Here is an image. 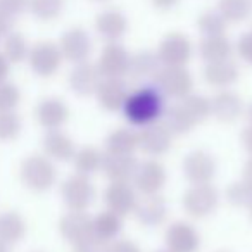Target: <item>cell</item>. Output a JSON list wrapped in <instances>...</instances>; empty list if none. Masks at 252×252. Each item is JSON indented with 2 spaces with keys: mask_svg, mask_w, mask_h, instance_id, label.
<instances>
[{
  "mask_svg": "<svg viewBox=\"0 0 252 252\" xmlns=\"http://www.w3.org/2000/svg\"><path fill=\"white\" fill-rule=\"evenodd\" d=\"M164 95L152 85L131 92L123 105L126 121L140 128L158 123L164 114Z\"/></svg>",
  "mask_w": 252,
  "mask_h": 252,
  "instance_id": "6da1fadb",
  "label": "cell"
},
{
  "mask_svg": "<svg viewBox=\"0 0 252 252\" xmlns=\"http://www.w3.org/2000/svg\"><path fill=\"white\" fill-rule=\"evenodd\" d=\"M19 178L28 190L42 193L56 185L57 169L54 166V161H50L45 154H32L23 159Z\"/></svg>",
  "mask_w": 252,
  "mask_h": 252,
  "instance_id": "7a4b0ae2",
  "label": "cell"
},
{
  "mask_svg": "<svg viewBox=\"0 0 252 252\" xmlns=\"http://www.w3.org/2000/svg\"><path fill=\"white\" fill-rule=\"evenodd\" d=\"M220 204V193L216 187L211 183H200V185H190L182 197V206L190 218L202 220L216 211Z\"/></svg>",
  "mask_w": 252,
  "mask_h": 252,
  "instance_id": "3957f363",
  "label": "cell"
},
{
  "mask_svg": "<svg viewBox=\"0 0 252 252\" xmlns=\"http://www.w3.org/2000/svg\"><path fill=\"white\" fill-rule=\"evenodd\" d=\"M154 80L159 92L175 100H182L193 90V78L187 67L162 66L154 76Z\"/></svg>",
  "mask_w": 252,
  "mask_h": 252,
  "instance_id": "277c9868",
  "label": "cell"
},
{
  "mask_svg": "<svg viewBox=\"0 0 252 252\" xmlns=\"http://www.w3.org/2000/svg\"><path fill=\"white\" fill-rule=\"evenodd\" d=\"M61 197L69 211H87L95 199V187L90 176L74 173L61 185Z\"/></svg>",
  "mask_w": 252,
  "mask_h": 252,
  "instance_id": "5b68a950",
  "label": "cell"
},
{
  "mask_svg": "<svg viewBox=\"0 0 252 252\" xmlns=\"http://www.w3.org/2000/svg\"><path fill=\"white\" fill-rule=\"evenodd\" d=\"M193 54L192 42L187 35L180 32L168 33L158 47V57L162 66L185 67Z\"/></svg>",
  "mask_w": 252,
  "mask_h": 252,
  "instance_id": "8992f818",
  "label": "cell"
},
{
  "mask_svg": "<svg viewBox=\"0 0 252 252\" xmlns=\"http://www.w3.org/2000/svg\"><path fill=\"white\" fill-rule=\"evenodd\" d=\"M28 64L32 71L40 78H50L59 71L64 57L61 54V49L57 43L43 40L38 42L30 49L28 54Z\"/></svg>",
  "mask_w": 252,
  "mask_h": 252,
  "instance_id": "52a82bcc",
  "label": "cell"
},
{
  "mask_svg": "<svg viewBox=\"0 0 252 252\" xmlns=\"http://www.w3.org/2000/svg\"><path fill=\"white\" fill-rule=\"evenodd\" d=\"M216 159L211 152L197 149L192 151L183 158L182 171L183 176L189 180L192 185H200V183H211L216 176Z\"/></svg>",
  "mask_w": 252,
  "mask_h": 252,
  "instance_id": "ba28073f",
  "label": "cell"
},
{
  "mask_svg": "<svg viewBox=\"0 0 252 252\" xmlns=\"http://www.w3.org/2000/svg\"><path fill=\"white\" fill-rule=\"evenodd\" d=\"M166 168L156 159H149V161L138 162L137 171L133 175V187L137 192L142 195H154L159 193L166 185Z\"/></svg>",
  "mask_w": 252,
  "mask_h": 252,
  "instance_id": "9c48e42d",
  "label": "cell"
},
{
  "mask_svg": "<svg viewBox=\"0 0 252 252\" xmlns=\"http://www.w3.org/2000/svg\"><path fill=\"white\" fill-rule=\"evenodd\" d=\"M137 200V190L133 185H130V182H111L104 192L105 209L121 218L133 214Z\"/></svg>",
  "mask_w": 252,
  "mask_h": 252,
  "instance_id": "30bf717a",
  "label": "cell"
},
{
  "mask_svg": "<svg viewBox=\"0 0 252 252\" xmlns=\"http://www.w3.org/2000/svg\"><path fill=\"white\" fill-rule=\"evenodd\" d=\"M57 45H59L64 59L73 64L85 63L92 54V38L87 30L80 28V26H73L67 32H64Z\"/></svg>",
  "mask_w": 252,
  "mask_h": 252,
  "instance_id": "8fae6325",
  "label": "cell"
},
{
  "mask_svg": "<svg viewBox=\"0 0 252 252\" xmlns=\"http://www.w3.org/2000/svg\"><path fill=\"white\" fill-rule=\"evenodd\" d=\"M164 244L169 252H197L200 249V235L189 221H175L166 228Z\"/></svg>",
  "mask_w": 252,
  "mask_h": 252,
  "instance_id": "7c38bea8",
  "label": "cell"
},
{
  "mask_svg": "<svg viewBox=\"0 0 252 252\" xmlns=\"http://www.w3.org/2000/svg\"><path fill=\"white\" fill-rule=\"evenodd\" d=\"M130 54L121 43L109 42L98 56L97 67L102 78H123L130 69Z\"/></svg>",
  "mask_w": 252,
  "mask_h": 252,
  "instance_id": "4fadbf2b",
  "label": "cell"
},
{
  "mask_svg": "<svg viewBox=\"0 0 252 252\" xmlns=\"http://www.w3.org/2000/svg\"><path fill=\"white\" fill-rule=\"evenodd\" d=\"M173 145V133L162 123H152L138 131V149L147 156H164Z\"/></svg>",
  "mask_w": 252,
  "mask_h": 252,
  "instance_id": "5bb4252c",
  "label": "cell"
},
{
  "mask_svg": "<svg viewBox=\"0 0 252 252\" xmlns=\"http://www.w3.org/2000/svg\"><path fill=\"white\" fill-rule=\"evenodd\" d=\"M35 118L47 131L61 130L69 119V107L59 97H47L38 102L35 109Z\"/></svg>",
  "mask_w": 252,
  "mask_h": 252,
  "instance_id": "9a60e30c",
  "label": "cell"
},
{
  "mask_svg": "<svg viewBox=\"0 0 252 252\" xmlns=\"http://www.w3.org/2000/svg\"><path fill=\"white\" fill-rule=\"evenodd\" d=\"M100 81H102V74L98 71L97 64H92L88 61L74 64V67L69 73V88L78 97L95 95Z\"/></svg>",
  "mask_w": 252,
  "mask_h": 252,
  "instance_id": "2e32d148",
  "label": "cell"
},
{
  "mask_svg": "<svg viewBox=\"0 0 252 252\" xmlns=\"http://www.w3.org/2000/svg\"><path fill=\"white\" fill-rule=\"evenodd\" d=\"M133 214L142 226H161L166 221V218H168V204H166L164 197H161L159 193L142 195V199L137 200Z\"/></svg>",
  "mask_w": 252,
  "mask_h": 252,
  "instance_id": "e0dca14e",
  "label": "cell"
},
{
  "mask_svg": "<svg viewBox=\"0 0 252 252\" xmlns=\"http://www.w3.org/2000/svg\"><path fill=\"white\" fill-rule=\"evenodd\" d=\"M128 95H130V90L123 81V78H102L100 85L95 92L98 105L107 112H116L123 109Z\"/></svg>",
  "mask_w": 252,
  "mask_h": 252,
  "instance_id": "ac0fdd59",
  "label": "cell"
},
{
  "mask_svg": "<svg viewBox=\"0 0 252 252\" xmlns=\"http://www.w3.org/2000/svg\"><path fill=\"white\" fill-rule=\"evenodd\" d=\"M59 233L71 245L92 237V216L87 211H69L59 220Z\"/></svg>",
  "mask_w": 252,
  "mask_h": 252,
  "instance_id": "d6986e66",
  "label": "cell"
},
{
  "mask_svg": "<svg viewBox=\"0 0 252 252\" xmlns=\"http://www.w3.org/2000/svg\"><path fill=\"white\" fill-rule=\"evenodd\" d=\"M211 100V116L221 123H233L244 112V102L235 92L221 88Z\"/></svg>",
  "mask_w": 252,
  "mask_h": 252,
  "instance_id": "ffe728a7",
  "label": "cell"
},
{
  "mask_svg": "<svg viewBox=\"0 0 252 252\" xmlns=\"http://www.w3.org/2000/svg\"><path fill=\"white\" fill-rule=\"evenodd\" d=\"M43 152L54 162H69L76 154V144L74 140L61 130H50L43 137Z\"/></svg>",
  "mask_w": 252,
  "mask_h": 252,
  "instance_id": "44dd1931",
  "label": "cell"
},
{
  "mask_svg": "<svg viewBox=\"0 0 252 252\" xmlns=\"http://www.w3.org/2000/svg\"><path fill=\"white\" fill-rule=\"evenodd\" d=\"M128 30V19L119 9H105L95 18V32L105 42H118Z\"/></svg>",
  "mask_w": 252,
  "mask_h": 252,
  "instance_id": "7402d4cb",
  "label": "cell"
},
{
  "mask_svg": "<svg viewBox=\"0 0 252 252\" xmlns=\"http://www.w3.org/2000/svg\"><path fill=\"white\" fill-rule=\"evenodd\" d=\"M138 161L133 154L121 156V154H107L104 152L102 161V173L109 182H131L137 171Z\"/></svg>",
  "mask_w": 252,
  "mask_h": 252,
  "instance_id": "603a6c76",
  "label": "cell"
},
{
  "mask_svg": "<svg viewBox=\"0 0 252 252\" xmlns=\"http://www.w3.org/2000/svg\"><path fill=\"white\" fill-rule=\"evenodd\" d=\"M202 76L207 85L216 88H228L238 80L240 69L237 63L231 59L214 61V63H206L202 71Z\"/></svg>",
  "mask_w": 252,
  "mask_h": 252,
  "instance_id": "cb8c5ba5",
  "label": "cell"
},
{
  "mask_svg": "<svg viewBox=\"0 0 252 252\" xmlns=\"http://www.w3.org/2000/svg\"><path fill=\"white\" fill-rule=\"evenodd\" d=\"M121 230H123V218L107 209L92 218V235L95 238H98V240L105 242V244L116 240L118 235L121 233Z\"/></svg>",
  "mask_w": 252,
  "mask_h": 252,
  "instance_id": "d4e9b609",
  "label": "cell"
},
{
  "mask_svg": "<svg viewBox=\"0 0 252 252\" xmlns=\"http://www.w3.org/2000/svg\"><path fill=\"white\" fill-rule=\"evenodd\" d=\"M138 149V131L130 128H116L105 138V152L107 154L131 156Z\"/></svg>",
  "mask_w": 252,
  "mask_h": 252,
  "instance_id": "484cf974",
  "label": "cell"
},
{
  "mask_svg": "<svg viewBox=\"0 0 252 252\" xmlns=\"http://www.w3.org/2000/svg\"><path fill=\"white\" fill-rule=\"evenodd\" d=\"M26 235V221L18 211H4L0 214V242L14 245Z\"/></svg>",
  "mask_w": 252,
  "mask_h": 252,
  "instance_id": "4316f807",
  "label": "cell"
},
{
  "mask_svg": "<svg viewBox=\"0 0 252 252\" xmlns=\"http://www.w3.org/2000/svg\"><path fill=\"white\" fill-rule=\"evenodd\" d=\"M162 67L161 61L158 57V52L152 50H140L130 57V69L128 74L135 80H149L158 74V71Z\"/></svg>",
  "mask_w": 252,
  "mask_h": 252,
  "instance_id": "83f0119b",
  "label": "cell"
},
{
  "mask_svg": "<svg viewBox=\"0 0 252 252\" xmlns=\"http://www.w3.org/2000/svg\"><path fill=\"white\" fill-rule=\"evenodd\" d=\"M162 125L171 131L173 135H185L195 128V121L192 119V116L187 112V109L183 107L182 102H176L171 107L164 109L162 114Z\"/></svg>",
  "mask_w": 252,
  "mask_h": 252,
  "instance_id": "f1b7e54d",
  "label": "cell"
},
{
  "mask_svg": "<svg viewBox=\"0 0 252 252\" xmlns=\"http://www.w3.org/2000/svg\"><path fill=\"white\" fill-rule=\"evenodd\" d=\"M233 52V45L226 38V35L218 36H204L199 43V54L204 59V63H214V61L230 59Z\"/></svg>",
  "mask_w": 252,
  "mask_h": 252,
  "instance_id": "f546056e",
  "label": "cell"
},
{
  "mask_svg": "<svg viewBox=\"0 0 252 252\" xmlns=\"http://www.w3.org/2000/svg\"><path fill=\"white\" fill-rule=\"evenodd\" d=\"M102 161H104V152L94 145H85V147L78 149L73 158L76 173L85 176H92L94 173L100 171Z\"/></svg>",
  "mask_w": 252,
  "mask_h": 252,
  "instance_id": "4dcf8cb0",
  "label": "cell"
},
{
  "mask_svg": "<svg viewBox=\"0 0 252 252\" xmlns=\"http://www.w3.org/2000/svg\"><path fill=\"white\" fill-rule=\"evenodd\" d=\"M2 54L11 64H19L28 59L30 45L21 33L9 32L7 35H4V52Z\"/></svg>",
  "mask_w": 252,
  "mask_h": 252,
  "instance_id": "1f68e13d",
  "label": "cell"
},
{
  "mask_svg": "<svg viewBox=\"0 0 252 252\" xmlns=\"http://www.w3.org/2000/svg\"><path fill=\"white\" fill-rule=\"evenodd\" d=\"M218 12L228 23H240L252 12V0H218Z\"/></svg>",
  "mask_w": 252,
  "mask_h": 252,
  "instance_id": "d6a6232c",
  "label": "cell"
},
{
  "mask_svg": "<svg viewBox=\"0 0 252 252\" xmlns=\"http://www.w3.org/2000/svg\"><path fill=\"white\" fill-rule=\"evenodd\" d=\"M197 28L202 36H218L224 35L228 28V21L216 11H204L197 18Z\"/></svg>",
  "mask_w": 252,
  "mask_h": 252,
  "instance_id": "836d02e7",
  "label": "cell"
},
{
  "mask_svg": "<svg viewBox=\"0 0 252 252\" xmlns=\"http://www.w3.org/2000/svg\"><path fill=\"white\" fill-rule=\"evenodd\" d=\"M28 9L40 21H54L64 9V0H28Z\"/></svg>",
  "mask_w": 252,
  "mask_h": 252,
  "instance_id": "e575fe53",
  "label": "cell"
},
{
  "mask_svg": "<svg viewBox=\"0 0 252 252\" xmlns=\"http://www.w3.org/2000/svg\"><path fill=\"white\" fill-rule=\"evenodd\" d=\"M183 104V107L187 109L192 119L195 121V125L204 123L207 118L211 116V100L204 95H197V94H190L185 98L180 100Z\"/></svg>",
  "mask_w": 252,
  "mask_h": 252,
  "instance_id": "d590c367",
  "label": "cell"
},
{
  "mask_svg": "<svg viewBox=\"0 0 252 252\" xmlns=\"http://www.w3.org/2000/svg\"><path fill=\"white\" fill-rule=\"evenodd\" d=\"M226 200L235 207H245L252 204V185H249L245 180H238L228 185L226 189Z\"/></svg>",
  "mask_w": 252,
  "mask_h": 252,
  "instance_id": "8d00e7d4",
  "label": "cell"
},
{
  "mask_svg": "<svg viewBox=\"0 0 252 252\" xmlns=\"http://www.w3.org/2000/svg\"><path fill=\"white\" fill-rule=\"evenodd\" d=\"M23 121L14 111L0 112V142H11L19 137Z\"/></svg>",
  "mask_w": 252,
  "mask_h": 252,
  "instance_id": "74e56055",
  "label": "cell"
},
{
  "mask_svg": "<svg viewBox=\"0 0 252 252\" xmlns=\"http://www.w3.org/2000/svg\"><path fill=\"white\" fill-rule=\"evenodd\" d=\"M21 102V92L14 83H0V112L14 111Z\"/></svg>",
  "mask_w": 252,
  "mask_h": 252,
  "instance_id": "f35d334b",
  "label": "cell"
},
{
  "mask_svg": "<svg viewBox=\"0 0 252 252\" xmlns=\"http://www.w3.org/2000/svg\"><path fill=\"white\" fill-rule=\"evenodd\" d=\"M71 252H107V244L98 240V238H95L94 235H92V237L74 244Z\"/></svg>",
  "mask_w": 252,
  "mask_h": 252,
  "instance_id": "ab89813d",
  "label": "cell"
},
{
  "mask_svg": "<svg viewBox=\"0 0 252 252\" xmlns=\"http://www.w3.org/2000/svg\"><path fill=\"white\" fill-rule=\"evenodd\" d=\"M237 54L245 64L252 66V32H247L238 38L237 42Z\"/></svg>",
  "mask_w": 252,
  "mask_h": 252,
  "instance_id": "60d3db41",
  "label": "cell"
},
{
  "mask_svg": "<svg viewBox=\"0 0 252 252\" xmlns=\"http://www.w3.org/2000/svg\"><path fill=\"white\" fill-rule=\"evenodd\" d=\"M28 9V0H0V11L11 19L23 14Z\"/></svg>",
  "mask_w": 252,
  "mask_h": 252,
  "instance_id": "b9f144b4",
  "label": "cell"
},
{
  "mask_svg": "<svg viewBox=\"0 0 252 252\" xmlns=\"http://www.w3.org/2000/svg\"><path fill=\"white\" fill-rule=\"evenodd\" d=\"M107 252H142L138 244L128 238H116L107 244Z\"/></svg>",
  "mask_w": 252,
  "mask_h": 252,
  "instance_id": "7bdbcfd3",
  "label": "cell"
},
{
  "mask_svg": "<svg viewBox=\"0 0 252 252\" xmlns=\"http://www.w3.org/2000/svg\"><path fill=\"white\" fill-rule=\"evenodd\" d=\"M240 142H242V147L245 149L249 156H252V126L247 125L242 130V135H240Z\"/></svg>",
  "mask_w": 252,
  "mask_h": 252,
  "instance_id": "ee69618b",
  "label": "cell"
},
{
  "mask_svg": "<svg viewBox=\"0 0 252 252\" xmlns=\"http://www.w3.org/2000/svg\"><path fill=\"white\" fill-rule=\"evenodd\" d=\"M180 0H151V4L154 9H158V11H171V9H175L176 5H178Z\"/></svg>",
  "mask_w": 252,
  "mask_h": 252,
  "instance_id": "f6af8a7d",
  "label": "cell"
},
{
  "mask_svg": "<svg viewBox=\"0 0 252 252\" xmlns=\"http://www.w3.org/2000/svg\"><path fill=\"white\" fill-rule=\"evenodd\" d=\"M9 69H11V63L5 59V56L0 52V83L7 80L9 76Z\"/></svg>",
  "mask_w": 252,
  "mask_h": 252,
  "instance_id": "bcb514c9",
  "label": "cell"
},
{
  "mask_svg": "<svg viewBox=\"0 0 252 252\" xmlns=\"http://www.w3.org/2000/svg\"><path fill=\"white\" fill-rule=\"evenodd\" d=\"M11 25H12V19L0 11V32H2V35H7L11 32Z\"/></svg>",
  "mask_w": 252,
  "mask_h": 252,
  "instance_id": "7dc6e473",
  "label": "cell"
},
{
  "mask_svg": "<svg viewBox=\"0 0 252 252\" xmlns=\"http://www.w3.org/2000/svg\"><path fill=\"white\" fill-rule=\"evenodd\" d=\"M242 180H245L249 185H252V156L245 161L244 169H242Z\"/></svg>",
  "mask_w": 252,
  "mask_h": 252,
  "instance_id": "c3c4849f",
  "label": "cell"
},
{
  "mask_svg": "<svg viewBox=\"0 0 252 252\" xmlns=\"http://www.w3.org/2000/svg\"><path fill=\"white\" fill-rule=\"evenodd\" d=\"M245 119H247V125L252 126V102L247 105V109H245Z\"/></svg>",
  "mask_w": 252,
  "mask_h": 252,
  "instance_id": "681fc988",
  "label": "cell"
},
{
  "mask_svg": "<svg viewBox=\"0 0 252 252\" xmlns=\"http://www.w3.org/2000/svg\"><path fill=\"white\" fill-rule=\"evenodd\" d=\"M0 252H9V245H5L4 242H0Z\"/></svg>",
  "mask_w": 252,
  "mask_h": 252,
  "instance_id": "f907efd6",
  "label": "cell"
},
{
  "mask_svg": "<svg viewBox=\"0 0 252 252\" xmlns=\"http://www.w3.org/2000/svg\"><path fill=\"white\" fill-rule=\"evenodd\" d=\"M249 216H251V220H252V204L249 206Z\"/></svg>",
  "mask_w": 252,
  "mask_h": 252,
  "instance_id": "816d5d0a",
  "label": "cell"
},
{
  "mask_svg": "<svg viewBox=\"0 0 252 252\" xmlns=\"http://www.w3.org/2000/svg\"><path fill=\"white\" fill-rule=\"evenodd\" d=\"M92 2H98V4H102V2H109V0H92Z\"/></svg>",
  "mask_w": 252,
  "mask_h": 252,
  "instance_id": "f5cc1de1",
  "label": "cell"
},
{
  "mask_svg": "<svg viewBox=\"0 0 252 252\" xmlns=\"http://www.w3.org/2000/svg\"><path fill=\"white\" fill-rule=\"evenodd\" d=\"M156 252H169L168 249H162V251H156Z\"/></svg>",
  "mask_w": 252,
  "mask_h": 252,
  "instance_id": "db71d44e",
  "label": "cell"
},
{
  "mask_svg": "<svg viewBox=\"0 0 252 252\" xmlns=\"http://www.w3.org/2000/svg\"><path fill=\"white\" fill-rule=\"evenodd\" d=\"M2 36H4V35H2V32H0V38H2Z\"/></svg>",
  "mask_w": 252,
  "mask_h": 252,
  "instance_id": "11a10c76",
  "label": "cell"
},
{
  "mask_svg": "<svg viewBox=\"0 0 252 252\" xmlns=\"http://www.w3.org/2000/svg\"><path fill=\"white\" fill-rule=\"evenodd\" d=\"M33 252H43V251H33Z\"/></svg>",
  "mask_w": 252,
  "mask_h": 252,
  "instance_id": "9f6ffc18",
  "label": "cell"
},
{
  "mask_svg": "<svg viewBox=\"0 0 252 252\" xmlns=\"http://www.w3.org/2000/svg\"><path fill=\"white\" fill-rule=\"evenodd\" d=\"M218 252H228V251H218Z\"/></svg>",
  "mask_w": 252,
  "mask_h": 252,
  "instance_id": "6f0895ef",
  "label": "cell"
},
{
  "mask_svg": "<svg viewBox=\"0 0 252 252\" xmlns=\"http://www.w3.org/2000/svg\"><path fill=\"white\" fill-rule=\"evenodd\" d=\"M251 32H252V28H251Z\"/></svg>",
  "mask_w": 252,
  "mask_h": 252,
  "instance_id": "680465c9",
  "label": "cell"
}]
</instances>
